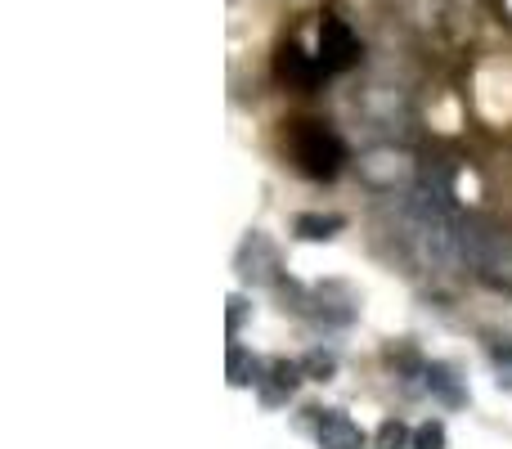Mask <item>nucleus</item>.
<instances>
[{"label":"nucleus","instance_id":"13","mask_svg":"<svg viewBox=\"0 0 512 449\" xmlns=\"http://www.w3.org/2000/svg\"><path fill=\"white\" fill-rule=\"evenodd\" d=\"M490 364H495V382L504 391H512V342L490 346Z\"/></svg>","mask_w":512,"mask_h":449},{"label":"nucleus","instance_id":"15","mask_svg":"<svg viewBox=\"0 0 512 449\" xmlns=\"http://www.w3.org/2000/svg\"><path fill=\"white\" fill-rule=\"evenodd\" d=\"M414 445L418 449H445V427L441 423H423L414 432Z\"/></svg>","mask_w":512,"mask_h":449},{"label":"nucleus","instance_id":"3","mask_svg":"<svg viewBox=\"0 0 512 449\" xmlns=\"http://www.w3.org/2000/svg\"><path fill=\"white\" fill-rule=\"evenodd\" d=\"M234 265H239V274L252 283H279L283 256H279V247H274V238H265L252 229V234L239 243V252H234Z\"/></svg>","mask_w":512,"mask_h":449},{"label":"nucleus","instance_id":"11","mask_svg":"<svg viewBox=\"0 0 512 449\" xmlns=\"http://www.w3.org/2000/svg\"><path fill=\"white\" fill-rule=\"evenodd\" d=\"M346 221L342 216H324V212H306V216H297V238H306V243H324V238H333L337 229H342Z\"/></svg>","mask_w":512,"mask_h":449},{"label":"nucleus","instance_id":"10","mask_svg":"<svg viewBox=\"0 0 512 449\" xmlns=\"http://www.w3.org/2000/svg\"><path fill=\"white\" fill-rule=\"evenodd\" d=\"M265 369H270V364H261L252 351H243L239 342L230 346V369H225L230 373V387H256V382L265 378Z\"/></svg>","mask_w":512,"mask_h":449},{"label":"nucleus","instance_id":"12","mask_svg":"<svg viewBox=\"0 0 512 449\" xmlns=\"http://www.w3.org/2000/svg\"><path fill=\"white\" fill-rule=\"evenodd\" d=\"M378 449H418V445H414V432H409L405 423L387 418V423L378 427Z\"/></svg>","mask_w":512,"mask_h":449},{"label":"nucleus","instance_id":"9","mask_svg":"<svg viewBox=\"0 0 512 449\" xmlns=\"http://www.w3.org/2000/svg\"><path fill=\"white\" fill-rule=\"evenodd\" d=\"M423 391H432V396L445 400V405H468V382L459 378V369H454V364H427Z\"/></svg>","mask_w":512,"mask_h":449},{"label":"nucleus","instance_id":"4","mask_svg":"<svg viewBox=\"0 0 512 449\" xmlns=\"http://www.w3.org/2000/svg\"><path fill=\"white\" fill-rule=\"evenodd\" d=\"M319 63H324V72H346L360 63V36L342 18H324L319 23Z\"/></svg>","mask_w":512,"mask_h":449},{"label":"nucleus","instance_id":"7","mask_svg":"<svg viewBox=\"0 0 512 449\" xmlns=\"http://www.w3.org/2000/svg\"><path fill=\"white\" fill-rule=\"evenodd\" d=\"M301 360H274L270 369H265V378L256 382V391H261V405H270V409H279V405H288V396L301 387Z\"/></svg>","mask_w":512,"mask_h":449},{"label":"nucleus","instance_id":"1","mask_svg":"<svg viewBox=\"0 0 512 449\" xmlns=\"http://www.w3.org/2000/svg\"><path fill=\"white\" fill-rule=\"evenodd\" d=\"M288 149H292V158H297L301 176H310V180H333L337 171H342V162H346V144L319 122H297L292 126Z\"/></svg>","mask_w":512,"mask_h":449},{"label":"nucleus","instance_id":"2","mask_svg":"<svg viewBox=\"0 0 512 449\" xmlns=\"http://www.w3.org/2000/svg\"><path fill=\"white\" fill-rule=\"evenodd\" d=\"M463 256L477 265V274L490 283V288H508L512 292V238L463 221Z\"/></svg>","mask_w":512,"mask_h":449},{"label":"nucleus","instance_id":"16","mask_svg":"<svg viewBox=\"0 0 512 449\" xmlns=\"http://www.w3.org/2000/svg\"><path fill=\"white\" fill-rule=\"evenodd\" d=\"M243 319H248V301H243V297H230V333H239Z\"/></svg>","mask_w":512,"mask_h":449},{"label":"nucleus","instance_id":"6","mask_svg":"<svg viewBox=\"0 0 512 449\" xmlns=\"http://www.w3.org/2000/svg\"><path fill=\"white\" fill-rule=\"evenodd\" d=\"M315 441H319V449H364V432L351 414H342V409H319Z\"/></svg>","mask_w":512,"mask_h":449},{"label":"nucleus","instance_id":"14","mask_svg":"<svg viewBox=\"0 0 512 449\" xmlns=\"http://www.w3.org/2000/svg\"><path fill=\"white\" fill-rule=\"evenodd\" d=\"M301 369H306L310 378L328 382V378H333V373H337V360H333V355H328V351H310L306 360H301Z\"/></svg>","mask_w":512,"mask_h":449},{"label":"nucleus","instance_id":"8","mask_svg":"<svg viewBox=\"0 0 512 449\" xmlns=\"http://www.w3.org/2000/svg\"><path fill=\"white\" fill-rule=\"evenodd\" d=\"M360 176L378 189H391L396 180L409 176V162H405V153H396V149H373L369 158L360 162Z\"/></svg>","mask_w":512,"mask_h":449},{"label":"nucleus","instance_id":"5","mask_svg":"<svg viewBox=\"0 0 512 449\" xmlns=\"http://www.w3.org/2000/svg\"><path fill=\"white\" fill-rule=\"evenodd\" d=\"M274 77L292 90H310L319 77H328V72H324V63H319V54L310 59L301 45L288 41V45H279V54H274Z\"/></svg>","mask_w":512,"mask_h":449}]
</instances>
